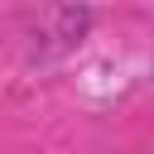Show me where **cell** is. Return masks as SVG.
Instances as JSON below:
<instances>
[]
</instances>
